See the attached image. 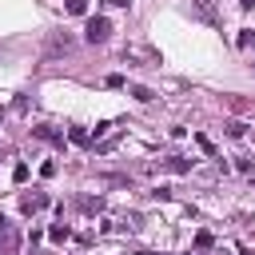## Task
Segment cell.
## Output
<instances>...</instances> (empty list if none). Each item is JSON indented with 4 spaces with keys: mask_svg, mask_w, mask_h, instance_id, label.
I'll return each instance as SVG.
<instances>
[{
    "mask_svg": "<svg viewBox=\"0 0 255 255\" xmlns=\"http://www.w3.org/2000/svg\"><path fill=\"white\" fill-rule=\"evenodd\" d=\"M84 36H88L92 44H104V40L112 36V24H108L104 16H92V20H88V28H84Z\"/></svg>",
    "mask_w": 255,
    "mask_h": 255,
    "instance_id": "6da1fadb",
    "label": "cell"
},
{
    "mask_svg": "<svg viewBox=\"0 0 255 255\" xmlns=\"http://www.w3.org/2000/svg\"><path fill=\"white\" fill-rule=\"evenodd\" d=\"M155 171H171V175H183V171H191V159H183V155H167V159H159V163H155Z\"/></svg>",
    "mask_w": 255,
    "mask_h": 255,
    "instance_id": "7a4b0ae2",
    "label": "cell"
},
{
    "mask_svg": "<svg viewBox=\"0 0 255 255\" xmlns=\"http://www.w3.org/2000/svg\"><path fill=\"white\" fill-rule=\"evenodd\" d=\"M44 203H48V195L44 191H32V195H20V207L32 215V211H44Z\"/></svg>",
    "mask_w": 255,
    "mask_h": 255,
    "instance_id": "3957f363",
    "label": "cell"
},
{
    "mask_svg": "<svg viewBox=\"0 0 255 255\" xmlns=\"http://www.w3.org/2000/svg\"><path fill=\"white\" fill-rule=\"evenodd\" d=\"M32 135H36V139H48V143H64V135L52 131V128H32Z\"/></svg>",
    "mask_w": 255,
    "mask_h": 255,
    "instance_id": "277c9868",
    "label": "cell"
},
{
    "mask_svg": "<svg viewBox=\"0 0 255 255\" xmlns=\"http://www.w3.org/2000/svg\"><path fill=\"white\" fill-rule=\"evenodd\" d=\"M223 100H227L231 112H251V100H243V96H223Z\"/></svg>",
    "mask_w": 255,
    "mask_h": 255,
    "instance_id": "5b68a950",
    "label": "cell"
},
{
    "mask_svg": "<svg viewBox=\"0 0 255 255\" xmlns=\"http://www.w3.org/2000/svg\"><path fill=\"white\" fill-rule=\"evenodd\" d=\"M48 239H52V243H64V239H68V223H52V227H48Z\"/></svg>",
    "mask_w": 255,
    "mask_h": 255,
    "instance_id": "8992f818",
    "label": "cell"
},
{
    "mask_svg": "<svg viewBox=\"0 0 255 255\" xmlns=\"http://www.w3.org/2000/svg\"><path fill=\"white\" fill-rule=\"evenodd\" d=\"M131 96H135L139 104H147V100H155V92H151V88H143V84H131Z\"/></svg>",
    "mask_w": 255,
    "mask_h": 255,
    "instance_id": "52a82bcc",
    "label": "cell"
},
{
    "mask_svg": "<svg viewBox=\"0 0 255 255\" xmlns=\"http://www.w3.org/2000/svg\"><path fill=\"white\" fill-rule=\"evenodd\" d=\"M223 128H227V135H231V139H239V135L247 131V124H243V120H227Z\"/></svg>",
    "mask_w": 255,
    "mask_h": 255,
    "instance_id": "ba28073f",
    "label": "cell"
},
{
    "mask_svg": "<svg viewBox=\"0 0 255 255\" xmlns=\"http://www.w3.org/2000/svg\"><path fill=\"white\" fill-rule=\"evenodd\" d=\"M64 12H72V16H84V12H88V0H64Z\"/></svg>",
    "mask_w": 255,
    "mask_h": 255,
    "instance_id": "9c48e42d",
    "label": "cell"
},
{
    "mask_svg": "<svg viewBox=\"0 0 255 255\" xmlns=\"http://www.w3.org/2000/svg\"><path fill=\"white\" fill-rule=\"evenodd\" d=\"M72 48V36H52V52H68Z\"/></svg>",
    "mask_w": 255,
    "mask_h": 255,
    "instance_id": "30bf717a",
    "label": "cell"
},
{
    "mask_svg": "<svg viewBox=\"0 0 255 255\" xmlns=\"http://www.w3.org/2000/svg\"><path fill=\"white\" fill-rule=\"evenodd\" d=\"M68 139H72V143H88L92 135H88V128H72V131H68Z\"/></svg>",
    "mask_w": 255,
    "mask_h": 255,
    "instance_id": "8fae6325",
    "label": "cell"
},
{
    "mask_svg": "<svg viewBox=\"0 0 255 255\" xmlns=\"http://www.w3.org/2000/svg\"><path fill=\"white\" fill-rule=\"evenodd\" d=\"M195 143H199V151H207V155H211V159H219V155H215V143H211V139H207V135H195Z\"/></svg>",
    "mask_w": 255,
    "mask_h": 255,
    "instance_id": "7c38bea8",
    "label": "cell"
},
{
    "mask_svg": "<svg viewBox=\"0 0 255 255\" xmlns=\"http://www.w3.org/2000/svg\"><path fill=\"white\" fill-rule=\"evenodd\" d=\"M239 48H255V32H251V28L239 32Z\"/></svg>",
    "mask_w": 255,
    "mask_h": 255,
    "instance_id": "4fadbf2b",
    "label": "cell"
},
{
    "mask_svg": "<svg viewBox=\"0 0 255 255\" xmlns=\"http://www.w3.org/2000/svg\"><path fill=\"white\" fill-rule=\"evenodd\" d=\"M84 211H104V199H80Z\"/></svg>",
    "mask_w": 255,
    "mask_h": 255,
    "instance_id": "5bb4252c",
    "label": "cell"
},
{
    "mask_svg": "<svg viewBox=\"0 0 255 255\" xmlns=\"http://www.w3.org/2000/svg\"><path fill=\"white\" fill-rule=\"evenodd\" d=\"M211 243H215V239H211V231H199V235H195V247H199V251H203V247H211Z\"/></svg>",
    "mask_w": 255,
    "mask_h": 255,
    "instance_id": "9a60e30c",
    "label": "cell"
},
{
    "mask_svg": "<svg viewBox=\"0 0 255 255\" xmlns=\"http://www.w3.org/2000/svg\"><path fill=\"white\" fill-rule=\"evenodd\" d=\"M12 179H16V183H24V179H28V163H16V171H12Z\"/></svg>",
    "mask_w": 255,
    "mask_h": 255,
    "instance_id": "2e32d148",
    "label": "cell"
},
{
    "mask_svg": "<svg viewBox=\"0 0 255 255\" xmlns=\"http://www.w3.org/2000/svg\"><path fill=\"white\" fill-rule=\"evenodd\" d=\"M108 4H112V8H128V0H108Z\"/></svg>",
    "mask_w": 255,
    "mask_h": 255,
    "instance_id": "e0dca14e",
    "label": "cell"
},
{
    "mask_svg": "<svg viewBox=\"0 0 255 255\" xmlns=\"http://www.w3.org/2000/svg\"><path fill=\"white\" fill-rule=\"evenodd\" d=\"M239 4H243V8H251V4H255V0H239Z\"/></svg>",
    "mask_w": 255,
    "mask_h": 255,
    "instance_id": "ac0fdd59",
    "label": "cell"
},
{
    "mask_svg": "<svg viewBox=\"0 0 255 255\" xmlns=\"http://www.w3.org/2000/svg\"><path fill=\"white\" fill-rule=\"evenodd\" d=\"M0 255H8V251H0Z\"/></svg>",
    "mask_w": 255,
    "mask_h": 255,
    "instance_id": "d6986e66",
    "label": "cell"
}]
</instances>
